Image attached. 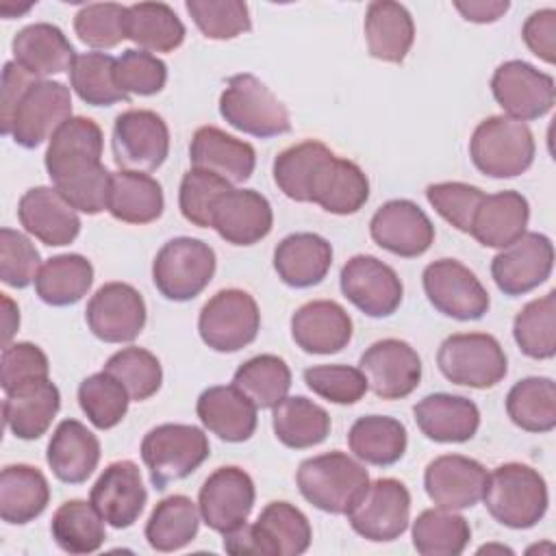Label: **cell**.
I'll list each match as a JSON object with an SVG mask.
<instances>
[{
	"label": "cell",
	"instance_id": "6da1fadb",
	"mask_svg": "<svg viewBox=\"0 0 556 556\" xmlns=\"http://www.w3.org/2000/svg\"><path fill=\"white\" fill-rule=\"evenodd\" d=\"M102 128L83 115H72L48 141L43 156L52 187L80 213L106 211L111 172L102 165Z\"/></svg>",
	"mask_w": 556,
	"mask_h": 556
},
{
	"label": "cell",
	"instance_id": "7a4b0ae2",
	"mask_svg": "<svg viewBox=\"0 0 556 556\" xmlns=\"http://www.w3.org/2000/svg\"><path fill=\"white\" fill-rule=\"evenodd\" d=\"M482 500L489 515L513 530L536 526L549 504L545 478L523 463L497 465L486 476Z\"/></svg>",
	"mask_w": 556,
	"mask_h": 556
},
{
	"label": "cell",
	"instance_id": "3957f363",
	"mask_svg": "<svg viewBox=\"0 0 556 556\" xmlns=\"http://www.w3.org/2000/svg\"><path fill=\"white\" fill-rule=\"evenodd\" d=\"M295 482L302 497L317 510L345 515L369 484V473L363 463L334 450L302 460Z\"/></svg>",
	"mask_w": 556,
	"mask_h": 556
},
{
	"label": "cell",
	"instance_id": "277c9868",
	"mask_svg": "<svg viewBox=\"0 0 556 556\" xmlns=\"http://www.w3.org/2000/svg\"><path fill=\"white\" fill-rule=\"evenodd\" d=\"M534 137L528 124L508 115L482 119L469 139V156L478 172L491 178H515L534 161Z\"/></svg>",
	"mask_w": 556,
	"mask_h": 556
},
{
	"label": "cell",
	"instance_id": "5b68a950",
	"mask_svg": "<svg viewBox=\"0 0 556 556\" xmlns=\"http://www.w3.org/2000/svg\"><path fill=\"white\" fill-rule=\"evenodd\" d=\"M208 454V437L191 424L154 426L141 441V460L148 467L152 486L159 491L191 476Z\"/></svg>",
	"mask_w": 556,
	"mask_h": 556
},
{
	"label": "cell",
	"instance_id": "8992f818",
	"mask_svg": "<svg viewBox=\"0 0 556 556\" xmlns=\"http://www.w3.org/2000/svg\"><path fill=\"white\" fill-rule=\"evenodd\" d=\"M219 115L232 128L258 139L287 135L291 130L287 106L261 78L245 72L226 80L219 96Z\"/></svg>",
	"mask_w": 556,
	"mask_h": 556
},
{
	"label": "cell",
	"instance_id": "52a82bcc",
	"mask_svg": "<svg viewBox=\"0 0 556 556\" xmlns=\"http://www.w3.org/2000/svg\"><path fill=\"white\" fill-rule=\"evenodd\" d=\"M217 267L215 252L195 237H174L152 261V282L165 300L189 302L213 280Z\"/></svg>",
	"mask_w": 556,
	"mask_h": 556
},
{
	"label": "cell",
	"instance_id": "ba28073f",
	"mask_svg": "<svg viewBox=\"0 0 556 556\" xmlns=\"http://www.w3.org/2000/svg\"><path fill=\"white\" fill-rule=\"evenodd\" d=\"M439 371L458 387L491 389L504 380L508 361L504 348L486 332H456L441 341Z\"/></svg>",
	"mask_w": 556,
	"mask_h": 556
},
{
	"label": "cell",
	"instance_id": "9c48e42d",
	"mask_svg": "<svg viewBox=\"0 0 556 556\" xmlns=\"http://www.w3.org/2000/svg\"><path fill=\"white\" fill-rule=\"evenodd\" d=\"M261 330L256 300L243 289L217 291L198 315V332L204 345L232 354L250 345Z\"/></svg>",
	"mask_w": 556,
	"mask_h": 556
},
{
	"label": "cell",
	"instance_id": "30bf717a",
	"mask_svg": "<svg viewBox=\"0 0 556 556\" xmlns=\"http://www.w3.org/2000/svg\"><path fill=\"white\" fill-rule=\"evenodd\" d=\"M352 530L374 543L400 539L410 521V493L395 478L369 482L345 513Z\"/></svg>",
	"mask_w": 556,
	"mask_h": 556
},
{
	"label": "cell",
	"instance_id": "8fae6325",
	"mask_svg": "<svg viewBox=\"0 0 556 556\" xmlns=\"http://www.w3.org/2000/svg\"><path fill=\"white\" fill-rule=\"evenodd\" d=\"M111 146L119 169L148 174L159 169L169 154V128L150 109H128L115 117Z\"/></svg>",
	"mask_w": 556,
	"mask_h": 556
},
{
	"label": "cell",
	"instance_id": "7c38bea8",
	"mask_svg": "<svg viewBox=\"0 0 556 556\" xmlns=\"http://www.w3.org/2000/svg\"><path fill=\"white\" fill-rule=\"evenodd\" d=\"M421 285L428 302L441 315L458 321L482 319L491 306L478 276L456 258H439L426 265Z\"/></svg>",
	"mask_w": 556,
	"mask_h": 556
},
{
	"label": "cell",
	"instance_id": "4fadbf2b",
	"mask_svg": "<svg viewBox=\"0 0 556 556\" xmlns=\"http://www.w3.org/2000/svg\"><path fill=\"white\" fill-rule=\"evenodd\" d=\"M491 93L504 113L517 122H530L547 115L556 100L554 78L528 61L510 59L495 67Z\"/></svg>",
	"mask_w": 556,
	"mask_h": 556
},
{
	"label": "cell",
	"instance_id": "5bb4252c",
	"mask_svg": "<svg viewBox=\"0 0 556 556\" xmlns=\"http://www.w3.org/2000/svg\"><path fill=\"white\" fill-rule=\"evenodd\" d=\"M341 293L367 317L382 319L393 315L404 295L395 269L371 254L352 256L339 274Z\"/></svg>",
	"mask_w": 556,
	"mask_h": 556
},
{
	"label": "cell",
	"instance_id": "9a60e30c",
	"mask_svg": "<svg viewBox=\"0 0 556 556\" xmlns=\"http://www.w3.org/2000/svg\"><path fill=\"white\" fill-rule=\"evenodd\" d=\"M70 117V87L59 80H37L20 100L9 126V137H13L17 146L33 150L43 141H50L56 128Z\"/></svg>",
	"mask_w": 556,
	"mask_h": 556
},
{
	"label": "cell",
	"instance_id": "2e32d148",
	"mask_svg": "<svg viewBox=\"0 0 556 556\" xmlns=\"http://www.w3.org/2000/svg\"><path fill=\"white\" fill-rule=\"evenodd\" d=\"M554 269V245L543 232H523L491 261V278L497 289L517 298L543 285Z\"/></svg>",
	"mask_w": 556,
	"mask_h": 556
},
{
	"label": "cell",
	"instance_id": "e0dca14e",
	"mask_svg": "<svg viewBox=\"0 0 556 556\" xmlns=\"http://www.w3.org/2000/svg\"><path fill=\"white\" fill-rule=\"evenodd\" d=\"M85 321L104 343H130L146 326L143 295L128 282H106L87 302Z\"/></svg>",
	"mask_w": 556,
	"mask_h": 556
},
{
	"label": "cell",
	"instance_id": "ac0fdd59",
	"mask_svg": "<svg viewBox=\"0 0 556 556\" xmlns=\"http://www.w3.org/2000/svg\"><path fill=\"white\" fill-rule=\"evenodd\" d=\"M256 500L254 480L248 471L235 465L217 467L200 486L198 508L202 521L226 534L237 526L245 523Z\"/></svg>",
	"mask_w": 556,
	"mask_h": 556
},
{
	"label": "cell",
	"instance_id": "d6986e66",
	"mask_svg": "<svg viewBox=\"0 0 556 556\" xmlns=\"http://www.w3.org/2000/svg\"><path fill=\"white\" fill-rule=\"evenodd\" d=\"M369 389L382 400H402L421 382V358L402 339H380L371 343L358 361Z\"/></svg>",
	"mask_w": 556,
	"mask_h": 556
},
{
	"label": "cell",
	"instance_id": "ffe728a7",
	"mask_svg": "<svg viewBox=\"0 0 556 556\" xmlns=\"http://www.w3.org/2000/svg\"><path fill=\"white\" fill-rule=\"evenodd\" d=\"M369 235L382 250L402 258H415L430 250L434 226L413 200L397 198L384 202L371 215Z\"/></svg>",
	"mask_w": 556,
	"mask_h": 556
},
{
	"label": "cell",
	"instance_id": "44dd1931",
	"mask_svg": "<svg viewBox=\"0 0 556 556\" xmlns=\"http://www.w3.org/2000/svg\"><path fill=\"white\" fill-rule=\"evenodd\" d=\"M486 469L476 458L463 454H443L428 463L424 471V489L439 508L463 510L482 500Z\"/></svg>",
	"mask_w": 556,
	"mask_h": 556
},
{
	"label": "cell",
	"instance_id": "7402d4cb",
	"mask_svg": "<svg viewBox=\"0 0 556 556\" xmlns=\"http://www.w3.org/2000/svg\"><path fill=\"white\" fill-rule=\"evenodd\" d=\"M89 502L111 528H130L148 502V491L137 463L115 460L106 465L91 486Z\"/></svg>",
	"mask_w": 556,
	"mask_h": 556
},
{
	"label": "cell",
	"instance_id": "603a6c76",
	"mask_svg": "<svg viewBox=\"0 0 556 556\" xmlns=\"http://www.w3.org/2000/svg\"><path fill=\"white\" fill-rule=\"evenodd\" d=\"M274 213L269 200L254 189H228L211 211V228L232 245H254L269 235Z\"/></svg>",
	"mask_w": 556,
	"mask_h": 556
},
{
	"label": "cell",
	"instance_id": "cb8c5ba5",
	"mask_svg": "<svg viewBox=\"0 0 556 556\" xmlns=\"http://www.w3.org/2000/svg\"><path fill=\"white\" fill-rule=\"evenodd\" d=\"M17 219L22 228L46 245H67L80 232L78 211L54 189L33 187L17 202Z\"/></svg>",
	"mask_w": 556,
	"mask_h": 556
},
{
	"label": "cell",
	"instance_id": "d4e9b609",
	"mask_svg": "<svg viewBox=\"0 0 556 556\" xmlns=\"http://www.w3.org/2000/svg\"><path fill=\"white\" fill-rule=\"evenodd\" d=\"M352 317L334 300H313L291 315V337L306 354H337L352 341Z\"/></svg>",
	"mask_w": 556,
	"mask_h": 556
},
{
	"label": "cell",
	"instance_id": "484cf974",
	"mask_svg": "<svg viewBox=\"0 0 556 556\" xmlns=\"http://www.w3.org/2000/svg\"><path fill=\"white\" fill-rule=\"evenodd\" d=\"M415 424L434 443H465L480 428V410L465 395L430 393L413 406Z\"/></svg>",
	"mask_w": 556,
	"mask_h": 556
},
{
	"label": "cell",
	"instance_id": "4316f807",
	"mask_svg": "<svg viewBox=\"0 0 556 556\" xmlns=\"http://www.w3.org/2000/svg\"><path fill=\"white\" fill-rule=\"evenodd\" d=\"M189 159L191 167L213 172L232 185L245 182L256 167L254 148L217 126H200L193 132Z\"/></svg>",
	"mask_w": 556,
	"mask_h": 556
},
{
	"label": "cell",
	"instance_id": "83f0119b",
	"mask_svg": "<svg viewBox=\"0 0 556 556\" xmlns=\"http://www.w3.org/2000/svg\"><path fill=\"white\" fill-rule=\"evenodd\" d=\"M256 406L235 384L208 387L195 402L202 426L226 443H243L256 430Z\"/></svg>",
	"mask_w": 556,
	"mask_h": 556
},
{
	"label": "cell",
	"instance_id": "f1b7e54d",
	"mask_svg": "<svg viewBox=\"0 0 556 556\" xmlns=\"http://www.w3.org/2000/svg\"><path fill=\"white\" fill-rule=\"evenodd\" d=\"M13 61L39 80L46 76L70 72L76 50L65 33L48 22H35L15 33L11 41Z\"/></svg>",
	"mask_w": 556,
	"mask_h": 556
},
{
	"label": "cell",
	"instance_id": "f546056e",
	"mask_svg": "<svg viewBox=\"0 0 556 556\" xmlns=\"http://www.w3.org/2000/svg\"><path fill=\"white\" fill-rule=\"evenodd\" d=\"M61 408V393L50 378L26 382L7 393L2 404L4 426L22 441L43 437Z\"/></svg>",
	"mask_w": 556,
	"mask_h": 556
},
{
	"label": "cell",
	"instance_id": "4dcf8cb0",
	"mask_svg": "<svg viewBox=\"0 0 556 556\" xmlns=\"http://www.w3.org/2000/svg\"><path fill=\"white\" fill-rule=\"evenodd\" d=\"M46 460L56 480L83 484L100 463V441L78 419H63L50 437Z\"/></svg>",
	"mask_w": 556,
	"mask_h": 556
},
{
	"label": "cell",
	"instance_id": "1f68e13d",
	"mask_svg": "<svg viewBox=\"0 0 556 556\" xmlns=\"http://www.w3.org/2000/svg\"><path fill=\"white\" fill-rule=\"evenodd\" d=\"M332 265V245L315 232L287 235L274 250V269L278 278L293 289L319 285Z\"/></svg>",
	"mask_w": 556,
	"mask_h": 556
},
{
	"label": "cell",
	"instance_id": "d6a6232c",
	"mask_svg": "<svg viewBox=\"0 0 556 556\" xmlns=\"http://www.w3.org/2000/svg\"><path fill=\"white\" fill-rule=\"evenodd\" d=\"M528 219L530 204L526 195L513 189H504L482 198L469 235L484 248L504 250L526 232Z\"/></svg>",
	"mask_w": 556,
	"mask_h": 556
},
{
	"label": "cell",
	"instance_id": "836d02e7",
	"mask_svg": "<svg viewBox=\"0 0 556 556\" xmlns=\"http://www.w3.org/2000/svg\"><path fill=\"white\" fill-rule=\"evenodd\" d=\"M369 200L365 172L348 159L328 156L317 169L311 187V202L332 215H354Z\"/></svg>",
	"mask_w": 556,
	"mask_h": 556
},
{
	"label": "cell",
	"instance_id": "e575fe53",
	"mask_svg": "<svg viewBox=\"0 0 556 556\" xmlns=\"http://www.w3.org/2000/svg\"><path fill=\"white\" fill-rule=\"evenodd\" d=\"M250 528L263 556H300L313 541L308 517L289 502H269Z\"/></svg>",
	"mask_w": 556,
	"mask_h": 556
},
{
	"label": "cell",
	"instance_id": "d590c367",
	"mask_svg": "<svg viewBox=\"0 0 556 556\" xmlns=\"http://www.w3.org/2000/svg\"><path fill=\"white\" fill-rule=\"evenodd\" d=\"M363 28L369 54L384 63H402L415 41V24L408 9L393 0L369 2Z\"/></svg>",
	"mask_w": 556,
	"mask_h": 556
},
{
	"label": "cell",
	"instance_id": "8d00e7d4",
	"mask_svg": "<svg viewBox=\"0 0 556 556\" xmlns=\"http://www.w3.org/2000/svg\"><path fill=\"white\" fill-rule=\"evenodd\" d=\"M165 198L156 178L143 172L117 169L111 174L106 211L124 224H150L163 215Z\"/></svg>",
	"mask_w": 556,
	"mask_h": 556
},
{
	"label": "cell",
	"instance_id": "74e56055",
	"mask_svg": "<svg viewBox=\"0 0 556 556\" xmlns=\"http://www.w3.org/2000/svg\"><path fill=\"white\" fill-rule=\"evenodd\" d=\"M50 502V484L33 465H7L0 473V517L11 526L35 521Z\"/></svg>",
	"mask_w": 556,
	"mask_h": 556
},
{
	"label": "cell",
	"instance_id": "f35d334b",
	"mask_svg": "<svg viewBox=\"0 0 556 556\" xmlns=\"http://www.w3.org/2000/svg\"><path fill=\"white\" fill-rule=\"evenodd\" d=\"M350 452L374 467L395 465L408 445V434L402 421L387 415L358 417L348 432Z\"/></svg>",
	"mask_w": 556,
	"mask_h": 556
},
{
	"label": "cell",
	"instance_id": "ab89813d",
	"mask_svg": "<svg viewBox=\"0 0 556 556\" xmlns=\"http://www.w3.org/2000/svg\"><path fill=\"white\" fill-rule=\"evenodd\" d=\"M276 439L291 450L315 447L330 434V415L324 406L304 395H291L271 408Z\"/></svg>",
	"mask_w": 556,
	"mask_h": 556
},
{
	"label": "cell",
	"instance_id": "60d3db41",
	"mask_svg": "<svg viewBox=\"0 0 556 556\" xmlns=\"http://www.w3.org/2000/svg\"><path fill=\"white\" fill-rule=\"evenodd\" d=\"M93 285V265L83 254L50 256L35 278V293L48 306H72Z\"/></svg>",
	"mask_w": 556,
	"mask_h": 556
},
{
	"label": "cell",
	"instance_id": "b9f144b4",
	"mask_svg": "<svg viewBox=\"0 0 556 556\" xmlns=\"http://www.w3.org/2000/svg\"><path fill=\"white\" fill-rule=\"evenodd\" d=\"M200 521V508L191 497L169 495L152 508L143 534L152 549L178 552L195 539Z\"/></svg>",
	"mask_w": 556,
	"mask_h": 556
},
{
	"label": "cell",
	"instance_id": "7bdbcfd3",
	"mask_svg": "<svg viewBox=\"0 0 556 556\" xmlns=\"http://www.w3.org/2000/svg\"><path fill=\"white\" fill-rule=\"evenodd\" d=\"M126 39L146 52H174L185 41V24L165 2H137L128 7Z\"/></svg>",
	"mask_w": 556,
	"mask_h": 556
},
{
	"label": "cell",
	"instance_id": "ee69618b",
	"mask_svg": "<svg viewBox=\"0 0 556 556\" xmlns=\"http://www.w3.org/2000/svg\"><path fill=\"white\" fill-rule=\"evenodd\" d=\"M104 523L106 521L91 502L67 500L54 510L50 534L67 554H93L106 539Z\"/></svg>",
	"mask_w": 556,
	"mask_h": 556
},
{
	"label": "cell",
	"instance_id": "f6af8a7d",
	"mask_svg": "<svg viewBox=\"0 0 556 556\" xmlns=\"http://www.w3.org/2000/svg\"><path fill=\"white\" fill-rule=\"evenodd\" d=\"M510 421L526 432H552L556 428V384L545 376H528L515 382L506 395Z\"/></svg>",
	"mask_w": 556,
	"mask_h": 556
},
{
	"label": "cell",
	"instance_id": "bcb514c9",
	"mask_svg": "<svg viewBox=\"0 0 556 556\" xmlns=\"http://www.w3.org/2000/svg\"><path fill=\"white\" fill-rule=\"evenodd\" d=\"M334 152L315 139L285 148L271 165L276 187L295 202H311V187L321 163Z\"/></svg>",
	"mask_w": 556,
	"mask_h": 556
},
{
	"label": "cell",
	"instance_id": "7dc6e473",
	"mask_svg": "<svg viewBox=\"0 0 556 556\" xmlns=\"http://www.w3.org/2000/svg\"><path fill=\"white\" fill-rule=\"evenodd\" d=\"M469 539V521L447 508H426L413 521V545L424 556H458Z\"/></svg>",
	"mask_w": 556,
	"mask_h": 556
},
{
	"label": "cell",
	"instance_id": "c3c4849f",
	"mask_svg": "<svg viewBox=\"0 0 556 556\" xmlns=\"http://www.w3.org/2000/svg\"><path fill=\"white\" fill-rule=\"evenodd\" d=\"M513 339L517 348L534 358L547 361L556 354V291L530 300L519 308L513 321Z\"/></svg>",
	"mask_w": 556,
	"mask_h": 556
},
{
	"label": "cell",
	"instance_id": "681fc988",
	"mask_svg": "<svg viewBox=\"0 0 556 556\" xmlns=\"http://www.w3.org/2000/svg\"><path fill=\"white\" fill-rule=\"evenodd\" d=\"M232 384L248 395L256 408H274L291 389V369L276 354H258L239 365Z\"/></svg>",
	"mask_w": 556,
	"mask_h": 556
},
{
	"label": "cell",
	"instance_id": "f907efd6",
	"mask_svg": "<svg viewBox=\"0 0 556 556\" xmlns=\"http://www.w3.org/2000/svg\"><path fill=\"white\" fill-rule=\"evenodd\" d=\"M70 85L74 93L91 106L128 102V93H124L115 80V59L106 52L76 54L70 70Z\"/></svg>",
	"mask_w": 556,
	"mask_h": 556
},
{
	"label": "cell",
	"instance_id": "816d5d0a",
	"mask_svg": "<svg viewBox=\"0 0 556 556\" xmlns=\"http://www.w3.org/2000/svg\"><path fill=\"white\" fill-rule=\"evenodd\" d=\"M130 402L124 384L104 369L87 376L78 384V404L98 430L115 428L126 417Z\"/></svg>",
	"mask_w": 556,
	"mask_h": 556
},
{
	"label": "cell",
	"instance_id": "f5cc1de1",
	"mask_svg": "<svg viewBox=\"0 0 556 556\" xmlns=\"http://www.w3.org/2000/svg\"><path fill=\"white\" fill-rule=\"evenodd\" d=\"M102 369L124 384L132 402L150 400L163 382V369L159 358L150 350L137 345L122 348L111 354Z\"/></svg>",
	"mask_w": 556,
	"mask_h": 556
},
{
	"label": "cell",
	"instance_id": "db71d44e",
	"mask_svg": "<svg viewBox=\"0 0 556 556\" xmlns=\"http://www.w3.org/2000/svg\"><path fill=\"white\" fill-rule=\"evenodd\" d=\"M185 9L206 39L226 41L252 28L250 9L243 0H187Z\"/></svg>",
	"mask_w": 556,
	"mask_h": 556
},
{
	"label": "cell",
	"instance_id": "11a10c76",
	"mask_svg": "<svg viewBox=\"0 0 556 556\" xmlns=\"http://www.w3.org/2000/svg\"><path fill=\"white\" fill-rule=\"evenodd\" d=\"M128 7L117 2H89L74 15V33L93 50H109L126 39Z\"/></svg>",
	"mask_w": 556,
	"mask_h": 556
},
{
	"label": "cell",
	"instance_id": "9f6ffc18",
	"mask_svg": "<svg viewBox=\"0 0 556 556\" xmlns=\"http://www.w3.org/2000/svg\"><path fill=\"white\" fill-rule=\"evenodd\" d=\"M228 189H232V182H228L226 178L213 172L191 167L182 176L178 189V206L182 217L198 228H211L213 204Z\"/></svg>",
	"mask_w": 556,
	"mask_h": 556
},
{
	"label": "cell",
	"instance_id": "6f0895ef",
	"mask_svg": "<svg viewBox=\"0 0 556 556\" xmlns=\"http://www.w3.org/2000/svg\"><path fill=\"white\" fill-rule=\"evenodd\" d=\"M302 376L315 395L332 404H356L369 389L365 374L352 365H313Z\"/></svg>",
	"mask_w": 556,
	"mask_h": 556
},
{
	"label": "cell",
	"instance_id": "680465c9",
	"mask_svg": "<svg viewBox=\"0 0 556 556\" xmlns=\"http://www.w3.org/2000/svg\"><path fill=\"white\" fill-rule=\"evenodd\" d=\"M115 80L128 96H154L167 83V65L152 52L128 48L115 59Z\"/></svg>",
	"mask_w": 556,
	"mask_h": 556
},
{
	"label": "cell",
	"instance_id": "91938a15",
	"mask_svg": "<svg viewBox=\"0 0 556 556\" xmlns=\"http://www.w3.org/2000/svg\"><path fill=\"white\" fill-rule=\"evenodd\" d=\"M484 195L486 193L480 187L469 182H458V180L434 182L426 187V200L430 202V206L447 224H452L456 230L467 235Z\"/></svg>",
	"mask_w": 556,
	"mask_h": 556
},
{
	"label": "cell",
	"instance_id": "94428289",
	"mask_svg": "<svg viewBox=\"0 0 556 556\" xmlns=\"http://www.w3.org/2000/svg\"><path fill=\"white\" fill-rule=\"evenodd\" d=\"M39 252L33 241L13 228L0 230V280L13 289H26L39 274Z\"/></svg>",
	"mask_w": 556,
	"mask_h": 556
},
{
	"label": "cell",
	"instance_id": "6125c7cd",
	"mask_svg": "<svg viewBox=\"0 0 556 556\" xmlns=\"http://www.w3.org/2000/svg\"><path fill=\"white\" fill-rule=\"evenodd\" d=\"M0 369H2V378H0L2 389L4 393H9L26 382L48 378L50 363L46 352L39 345L30 341H17L2 350Z\"/></svg>",
	"mask_w": 556,
	"mask_h": 556
},
{
	"label": "cell",
	"instance_id": "be15d7a7",
	"mask_svg": "<svg viewBox=\"0 0 556 556\" xmlns=\"http://www.w3.org/2000/svg\"><path fill=\"white\" fill-rule=\"evenodd\" d=\"M521 37L532 54L541 61L554 65L556 63V11L541 9L528 15L521 28Z\"/></svg>",
	"mask_w": 556,
	"mask_h": 556
},
{
	"label": "cell",
	"instance_id": "e7e4bbea",
	"mask_svg": "<svg viewBox=\"0 0 556 556\" xmlns=\"http://www.w3.org/2000/svg\"><path fill=\"white\" fill-rule=\"evenodd\" d=\"M37 80L39 78L28 74L15 61L4 63V67H2V87H0V130H2V135L9 137V126H11L13 113L20 104V100L24 98V93L28 91V87Z\"/></svg>",
	"mask_w": 556,
	"mask_h": 556
},
{
	"label": "cell",
	"instance_id": "03108f58",
	"mask_svg": "<svg viewBox=\"0 0 556 556\" xmlns=\"http://www.w3.org/2000/svg\"><path fill=\"white\" fill-rule=\"evenodd\" d=\"M454 9L473 24H491L497 22L508 9V0H469V2H454Z\"/></svg>",
	"mask_w": 556,
	"mask_h": 556
},
{
	"label": "cell",
	"instance_id": "003e7915",
	"mask_svg": "<svg viewBox=\"0 0 556 556\" xmlns=\"http://www.w3.org/2000/svg\"><path fill=\"white\" fill-rule=\"evenodd\" d=\"M2 306H4L2 341H4V348H7V345H11V339H13V334L20 328V311H17V304L7 293H2Z\"/></svg>",
	"mask_w": 556,
	"mask_h": 556
}]
</instances>
